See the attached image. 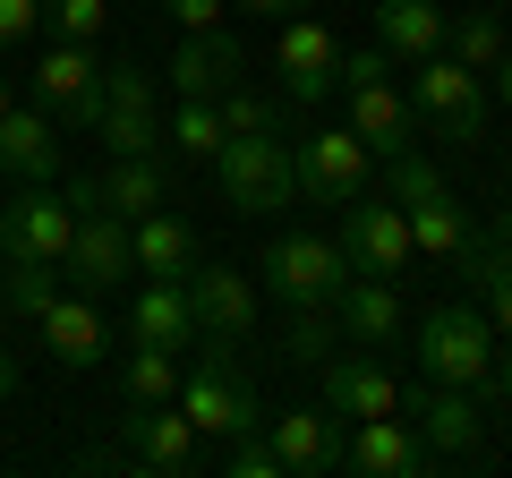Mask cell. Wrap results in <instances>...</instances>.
<instances>
[{
  "label": "cell",
  "instance_id": "1",
  "mask_svg": "<svg viewBox=\"0 0 512 478\" xmlns=\"http://www.w3.org/2000/svg\"><path fill=\"white\" fill-rule=\"evenodd\" d=\"M342 103H350V137H359L376 163L427 146L419 111H410V86L393 77V52H384V43H367V52H350V43H342Z\"/></svg>",
  "mask_w": 512,
  "mask_h": 478
},
{
  "label": "cell",
  "instance_id": "2",
  "mask_svg": "<svg viewBox=\"0 0 512 478\" xmlns=\"http://www.w3.org/2000/svg\"><path fill=\"white\" fill-rule=\"evenodd\" d=\"M188 350H197V359L180 368V393H171V402L188 410V427H197V436H214V444L265 427V402H256V385L239 376V359H231L239 342H188Z\"/></svg>",
  "mask_w": 512,
  "mask_h": 478
},
{
  "label": "cell",
  "instance_id": "3",
  "mask_svg": "<svg viewBox=\"0 0 512 478\" xmlns=\"http://www.w3.org/2000/svg\"><path fill=\"white\" fill-rule=\"evenodd\" d=\"M384 197L402 205V222H410V248H419V257H461V248H470V231H478V222L461 214V197L444 188V171L427 163L419 146L384 163Z\"/></svg>",
  "mask_w": 512,
  "mask_h": 478
},
{
  "label": "cell",
  "instance_id": "4",
  "mask_svg": "<svg viewBox=\"0 0 512 478\" xmlns=\"http://www.w3.org/2000/svg\"><path fill=\"white\" fill-rule=\"evenodd\" d=\"M342 282H350L342 239H316V231H282V239H265V257H256V291H274L282 308H333Z\"/></svg>",
  "mask_w": 512,
  "mask_h": 478
},
{
  "label": "cell",
  "instance_id": "5",
  "mask_svg": "<svg viewBox=\"0 0 512 478\" xmlns=\"http://www.w3.org/2000/svg\"><path fill=\"white\" fill-rule=\"evenodd\" d=\"M410 342H419V376H427V385L487 393V376H495V325L478 308H427L419 325H410Z\"/></svg>",
  "mask_w": 512,
  "mask_h": 478
},
{
  "label": "cell",
  "instance_id": "6",
  "mask_svg": "<svg viewBox=\"0 0 512 478\" xmlns=\"http://www.w3.org/2000/svg\"><path fill=\"white\" fill-rule=\"evenodd\" d=\"M410 111H419V129H436L444 146H478L487 137V77L478 69H461L453 52H427V60H410Z\"/></svg>",
  "mask_w": 512,
  "mask_h": 478
},
{
  "label": "cell",
  "instance_id": "7",
  "mask_svg": "<svg viewBox=\"0 0 512 478\" xmlns=\"http://www.w3.org/2000/svg\"><path fill=\"white\" fill-rule=\"evenodd\" d=\"M214 171H222V205L231 214H291L299 205V163L282 137H222Z\"/></svg>",
  "mask_w": 512,
  "mask_h": 478
},
{
  "label": "cell",
  "instance_id": "8",
  "mask_svg": "<svg viewBox=\"0 0 512 478\" xmlns=\"http://www.w3.org/2000/svg\"><path fill=\"white\" fill-rule=\"evenodd\" d=\"M342 257H350V274H367V282H410L419 248H410V222H402V205L384 197V188H359V197L342 205Z\"/></svg>",
  "mask_w": 512,
  "mask_h": 478
},
{
  "label": "cell",
  "instance_id": "9",
  "mask_svg": "<svg viewBox=\"0 0 512 478\" xmlns=\"http://www.w3.org/2000/svg\"><path fill=\"white\" fill-rule=\"evenodd\" d=\"M402 419L427 436V453H453V461H478L487 453V393L470 385H410L402 393Z\"/></svg>",
  "mask_w": 512,
  "mask_h": 478
},
{
  "label": "cell",
  "instance_id": "10",
  "mask_svg": "<svg viewBox=\"0 0 512 478\" xmlns=\"http://www.w3.org/2000/svg\"><path fill=\"white\" fill-rule=\"evenodd\" d=\"M274 69H282V103L291 111H316L333 86H342V35L325 18H282V43H274Z\"/></svg>",
  "mask_w": 512,
  "mask_h": 478
},
{
  "label": "cell",
  "instance_id": "11",
  "mask_svg": "<svg viewBox=\"0 0 512 478\" xmlns=\"http://www.w3.org/2000/svg\"><path fill=\"white\" fill-rule=\"evenodd\" d=\"M291 163H299V205H333V214H342L359 188H376V154H367L350 129H316V137H299Z\"/></svg>",
  "mask_w": 512,
  "mask_h": 478
},
{
  "label": "cell",
  "instance_id": "12",
  "mask_svg": "<svg viewBox=\"0 0 512 478\" xmlns=\"http://www.w3.org/2000/svg\"><path fill=\"white\" fill-rule=\"evenodd\" d=\"M77 205L60 197V180H18V197L0 205V257H69Z\"/></svg>",
  "mask_w": 512,
  "mask_h": 478
},
{
  "label": "cell",
  "instance_id": "13",
  "mask_svg": "<svg viewBox=\"0 0 512 478\" xmlns=\"http://www.w3.org/2000/svg\"><path fill=\"white\" fill-rule=\"evenodd\" d=\"M60 197L77 205V214H154V205H171V163H154V154H111V171H94V180H69Z\"/></svg>",
  "mask_w": 512,
  "mask_h": 478
},
{
  "label": "cell",
  "instance_id": "14",
  "mask_svg": "<svg viewBox=\"0 0 512 478\" xmlns=\"http://www.w3.org/2000/svg\"><path fill=\"white\" fill-rule=\"evenodd\" d=\"M120 444H128V470H163V478H180V470L205 461V436L188 427L180 402H128Z\"/></svg>",
  "mask_w": 512,
  "mask_h": 478
},
{
  "label": "cell",
  "instance_id": "15",
  "mask_svg": "<svg viewBox=\"0 0 512 478\" xmlns=\"http://www.w3.org/2000/svg\"><path fill=\"white\" fill-rule=\"evenodd\" d=\"M35 103L52 111L60 129H94V111H103V60H94V43H52L35 60Z\"/></svg>",
  "mask_w": 512,
  "mask_h": 478
},
{
  "label": "cell",
  "instance_id": "16",
  "mask_svg": "<svg viewBox=\"0 0 512 478\" xmlns=\"http://www.w3.org/2000/svg\"><path fill=\"white\" fill-rule=\"evenodd\" d=\"M265 444L282 453V478H333V470H342L350 427L333 419L325 402H291L282 419H265Z\"/></svg>",
  "mask_w": 512,
  "mask_h": 478
},
{
  "label": "cell",
  "instance_id": "17",
  "mask_svg": "<svg viewBox=\"0 0 512 478\" xmlns=\"http://www.w3.org/2000/svg\"><path fill=\"white\" fill-rule=\"evenodd\" d=\"M316 376H325V393H316V402H325L342 427H359V419H393V410H402V385H393V368H384L376 350H333Z\"/></svg>",
  "mask_w": 512,
  "mask_h": 478
},
{
  "label": "cell",
  "instance_id": "18",
  "mask_svg": "<svg viewBox=\"0 0 512 478\" xmlns=\"http://www.w3.org/2000/svg\"><path fill=\"white\" fill-rule=\"evenodd\" d=\"M188 291V316H197V342H248L256 333V282L239 274V265H205L180 282Z\"/></svg>",
  "mask_w": 512,
  "mask_h": 478
},
{
  "label": "cell",
  "instance_id": "19",
  "mask_svg": "<svg viewBox=\"0 0 512 478\" xmlns=\"http://www.w3.org/2000/svg\"><path fill=\"white\" fill-rule=\"evenodd\" d=\"M128 274H137V257H128V222L120 214H77L69 231V257H60V282H77V291H128Z\"/></svg>",
  "mask_w": 512,
  "mask_h": 478
},
{
  "label": "cell",
  "instance_id": "20",
  "mask_svg": "<svg viewBox=\"0 0 512 478\" xmlns=\"http://www.w3.org/2000/svg\"><path fill=\"white\" fill-rule=\"evenodd\" d=\"M427 436L393 410V419H359L350 427V444H342V470H359V478H427Z\"/></svg>",
  "mask_w": 512,
  "mask_h": 478
},
{
  "label": "cell",
  "instance_id": "21",
  "mask_svg": "<svg viewBox=\"0 0 512 478\" xmlns=\"http://www.w3.org/2000/svg\"><path fill=\"white\" fill-rule=\"evenodd\" d=\"M333 325H342V342H350V350H393V342L410 333L402 282H367V274H350V282H342V299H333Z\"/></svg>",
  "mask_w": 512,
  "mask_h": 478
},
{
  "label": "cell",
  "instance_id": "22",
  "mask_svg": "<svg viewBox=\"0 0 512 478\" xmlns=\"http://www.w3.org/2000/svg\"><path fill=\"white\" fill-rule=\"evenodd\" d=\"M239 77H248V52H239V35L205 26V35H180V52H171L163 86H171V94H205V103H222Z\"/></svg>",
  "mask_w": 512,
  "mask_h": 478
},
{
  "label": "cell",
  "instance_id": "23",
  "mask_svg": "<svg viewBox=\"0 0 512 478\" xmlns=\"http://www.w3.org/2000/svg\"><path fill=\"white\" fill-rule=\"evenodd\" d=\"M128 257H137V274H146V282H188L205 248H197V222H188V214L154 205V214L128 222Z\"/></svg>",
  "mask_w": 512,
  "mask_h": 478
},
{
  "label": "cell",
  "instance_id": "24",
  "mask_svg": "<svg viewBox=\"0 0 512 478\" xmlns=\"http://www.w3.org/2000/svg\"><path fill=\"white\" fill-rule=\"evenodd\" d=\"M35 333H43V350H52V368H103L111 359V325L94 316L86 291H60L52 308L35 316Z\"/></svg>",
  "mask_w": 512,
  "mask_h": 478
},
{
  "label": "cell",
  "instance_id": "25",
  "mask_svg": "<svg viewBox=\"0 0 512 478\" xmlns=\"http://www.w3.org/2000/svg\"><path fill=\"white\" fill-rule=\"evenodd\" d=\"M0 180H60V120L43 103L0 111Z\"/></svg>",
  "mask_w": 512,
  "mask_h": 478
},
{
  "label": "cell",
  "instance_id": "26",
  "mask_svg": "<svg viewBox=\"0 0 512 478\" xmlns=\"http://www.w3.org/2000/svg\"><path fill=\"white\" fill-rule=\"evenodd\" d=\"M453 265H461V282H470V308L512 342V248L487 239V231H470V248H461Z\"/></svg>",
  "mask_w": 512,
  "mask_h": 478
},
{
  "label": "cell",
  "instance_id": "27",
  "mask_svg": "<svg viewBox=\"0 0 512 478\" xmlns=\"http://www.w3.org/2000/svg\"><path fill=\"white\" fill-rule=\"evenodd\" d=\"M444 26H453V9H436V0H376V43L393 60L444 52Z\"/></svg>",
  "mask_w": 512,
  "mask_h": 478
},
{
  "label": "cell",
  "instance_id": "28",
  "mask_svg": "<svg viewBox=\"0 0 512 478\" xmlns=\"http://www.w3.org/2000/svg\"><path fill=\"white\" fill-rule=\"evenodd\" d=\"M128 342H154V350H188L197 342V316H188L180 282H146L137 308H128Z\"/></svg>",
  "mask_w": 512,
  "mask_h": 478
},
{
  "label": "cell",
  "instance_id": "29",
  "mask_svg": "<svg viewBox=\"0 0 512 478\" xmlns=\"http://www.w3.org/2000/svg\"><path fill=\"white\" fill-rule=\"evenodd\" d=\"M52 299H60V265L52 257H0V308H9V316L35 325Z\"/></svg>",
  "mask_w": 512,
  "mask_h": 478
},
{
  "label": "cell",
  "instance_id": "30",
  "mask_svg": "<svg viewBox=\"0 0 512 478\" xmlns=\"http://www.w3.org/2000/svg\"><path fill=\"white\" fill-rule=\"evenodd\" d=\"M163 146H180L188 163H214V154H222V103H205V94H171Z\"/></svg>",
  "mask_w": 512,
  "mask_h": 478
},
{
  "label": "cell",
  "instance_id": "31",
  "mask_svg": "<svg viewBox=\"0 0 512 478\" xmlns=\"http://www.w3.org/2000/svg\"><path fill=\"white\" fill-rule=\"evenodd\" d=\"M333 342H342L333 308H282V359H291V368H325Z\"/></svg>",
  "mask_w": 512,
  "mask_h": 478
},
{
  "label": "cell",
  "instance_id": "32",
  "mask_svg": "<svg viewBox=\"0 0 512 478\" xmlns=\"http://www.w3.org/2000/svg\"><path fill=\"white\" fill-rule=\"evenodd\" d=\"M86 137L103 154H154V146H163V120H154V111H128V103H103Z\"/></svg>",
  "mask_w": 512,
  "mask_h": 478
},
{
  "label": "cell",
  "instance_id": "33",
  "mask_svg": "<svg viewBox=\"0 0 512 478\" xmlns=\"http://www.w3.org/2000/svg\"><path fill=\"white\" fill-rule=\"evenodd\" d=\"M444 52H453L461 69H478V77H487L495 60H504V26H495V9H461V18L444 26Z\"/></svg>",
  "mask_w": 512,
  "mask_h": 478
},
{
  "label": "cell",
  "instance_id": "34",
  "mask_svg": "<svg viewBox=\"0 0 512 478\" xmlns=\"http://www.w3.org/2000/svg\"><path fill=\"white\" fill-rule=\"evenodd\" d=\"M120 393H128V402H171V393H180V350L137 342V350H128V368H120Z\"/></svg>",
  "mask_w": 512,
  "mask_h": 478
},
{
  "label": "cell",
  "instance_id": "35",
  "mask_svg": "<svg viewBox=\"0 0 512 478\" xmlns=\"http://www.w3.org/2000/svg\"><path fill=\"white\" fill-rule=\"evenodd\" d=\"M282 94H265V86H231L222 94V137H282Z\"/></svg>",
  "mask_w": 512,
  "mask_h": 478
},
{
  "label": "cell",
  "instance_id": "36",
  "mask_svg": "<svg viewBox=\"0 0 512 478\" xmlns=\"http://www.w3.org/2000/svg\"><path fill=\"white\" fill-rule=\"evenodd\" d=\"M111 18V0H43V26H52V43H94Z\"/></svg>",
  "mask_w": 512,
  "mask_h": 478
},
{
  "label": "cell",
  "instance_id": "37",
  "mask_svg": "<svg viewBox=\"0 0 512 478\" xmlns=\"http://www.w3.org/2000/svg\"><path fill=\"white\" fill-rule=\"evenodd\" d=\"M222 470H231V478H282V453L265 444V427H248V436L222 444Z\"/></svg>",
  "mask_w": 512,
  "mask_h": 478
},
{
  "label": "cell",
  "instance_id": "38",
  "mask_svg": "<svg viewBox=\"0 0 512 478\" xmlns=\"http://www.w3.org/2000/svg\"><path fill=\"white\" fill-rule=\"evenodd\" d=\"M103 103H128V111H154V77L137 60H111L103 69Z\"/></svg>",
  "mask_w": 512,
  "mask_h": 478
},
{
  "label": "cell",
  "instance_id": "39",
  "mask_svg": "<svg viewBox=\"0 0 512 478\" xmlns=\"http://www.w3.org/2000/svg\"><path fill=\"white\" fill-rule=\"evenodd\" d=\"M35 26H43V0H0V52H18Z\"/></svg>",
  "mask_w": 512,
  "mask_h": 478
},
{
  "label": "cell",
  "instance_id": "40",
  "mask_svg": "<svg viewBox=\"0 0 512 478\" xmlns=\"http://www.w3.org/2000/svg\"><path fill=\"white\" fill-rule=\"evenodd\" d=\"M171 9V26H180V35H205V26H222V9H231V0H163Z\"/></svg>",
  "mask_w": 512,
  "mask_h": 478
},
{
  "label": "cell",
  "instance_id": "41",
  "mask_svg": "<svg viewBox=\"0 0 512 478\" xmlns=\"http://www.w3.org/2000/svg\"><path fill=\"white\" fill-rule=\"evenodd\" d=\"M231 9H248V18H299V9H316V0H231Z\"/></svg>",
  "mask_w": 512,
  "mask_h": 478
},
{
  "label": "cell",
  "instance_id": "42",
  "mask_svg": "<svg viewBox=\"0 0 512 478\" xmlns=\"http://www.w3.org/2000/svg\"><path fill=\"white\" fill-rule=\"evenodd\" d=\"M9 402H18V350L0 342V410H9Z\"/></svg>",
  "mask_w": 512,
  "mask_h": 478
},
{
  "label": "cell",
  "instance_id": "43",
  "mask_svg": "<svg viewBox=\"0 0 512 478\" xmlns=\"http://www.w3.org/2000/svg\"><path fill=\"white\" fill-rule=\"evenodd\" d=\"M487 393H495V402H512V350H495V376H487Z\"/></svg>",
  "mask_w": 512,
  "mask_h": 478
},
{
  "label": "cell",
  "instance_id": "44",
  "mask_svg": "<svg viewBox=\"0 0 512 478\" xmlns=\"http://www.w3.org/2000/svg\"><path fill=\"white\" fill-rule=\"evenodd\" d=\"M487 239H504V248H512V197H504V205L487 214Z\"/></svg>",
  "mask_w": 512,
  "mask_h": 478
},
{
  "label": "cell",
  "instance_id": "45",
  "mask_svg": "<svg viewBox=\"0 0 512 478\" xmlns=\"http://www.w3.org/2000/svg\"><path fill=\"white\" fill-rule=\"evenodd\" d=\"M495 94H504V111H512V43H504V60H495Z\"/></svg>",
  "mask_w": 512,
  "mask_h": 478
},
{
  "label": "cell",
  "instance_id": "46",
  "mask_svg": "<svg viewBox=\"0 0 512 478\" xmlns=\"http://www.w3.org/2000/svg\"><path fill=\"white\" fill-rule=\"evenodd\" d=\"M9 103H18V86H9V77H0V111H9Z\"/></svg>",
  "mask_w": 512,
  "mask_h": 478
}]
</instances>
